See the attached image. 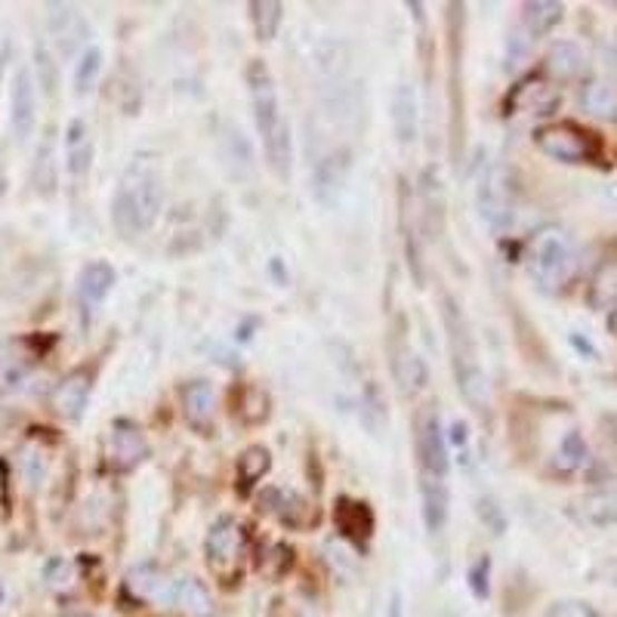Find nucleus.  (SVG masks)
<instances>
[{"mask_svg":"<svg viewBox=\"0 0 617 617\" xmlns=\"http://www.w3.org/2000/svg\"><path fill=\"white\" fill-rule=\"evenodd\" d=\"M251 22L259 41H272L284 22V3L278 0H254L251 3Z\"/></svg>","mask_w":617,"mask_h":617,"instance_id":"nucleus-26","label":"nucleus"},{"mask_svg":"<svg viewBox=\"0 0 617 617\" xmlns=\"http://www.w3.org/2000/svg\"><path fill=\"white\" fill-rule=\"evenodd\" d=\"M62 617H94V615H87V611H66Z\"/></svg>","mask_w":617,"mask_h":617,"instance_id":"nucleus-40","label":"nucleus"},{"mask_svg":"<svg viewBox=\"0 0 617 617\" xmlns=\"http://www.w3.org/2000/svg\"><path fill=\"white\" fill-rule=\"evenodd\" d=\"M99 75H102V50L99 47H87L78 59V66H75V94L87 96L99 81Z\"/></svg>","mask_w":617,"mask_h":617,"instance_id":"nucleus-28","label":"nucleus"},{"mask_svg":"<svg viewBox=\"0 0 617 617\" xmlns=\"http://www.w3.org/2000/svg\"><path fill=\"white\" fill-rule=\"evenodd\" d=\"M535 146L559 164H592L599 158V143L590 130L571 121L543 124L535 130Z\"/></svg>","mask_w":617,"mask_h":617,"instance_id":"nucleus-6","label":"nucleus"},{"mask_svg":"<svg viewBox=\"0 0 617 617\" xmlns=\"http://www.w3.org/2000/svg\"><path fill=\"white\" fill-rule=\"evenodd\" d=\"M580 68H584V53H580V47L571 41H559L552 43L550 56H547V71H550L552 78H559V81H571L580 75Z\"/></svg>","mask_w":617,"mask_h":617,"instance_id":"nucleus-25","label":"nucleus"},{"mask_svg":"<svg viewBox=\"0 0 617 617\" xmlns=\"http://www.w3.org/2000/svg\"><path fill=\"white\" fill-rule=\"evenodd\" d=\"M0 603H3V587H0Z\"/></svg>","mask_w":617,"mask_h":617,"instance_id":"nucleus-41","label":"nucleus"},{"mask_svg":"<svg viewBox=\"0 0 617 617\" xmlns=\"http://www.w3.org/2000/svg\"><path fill=\"white\" fill-rule=\"evenodd\" d=\"M272 470V454H268V448L263 444H251V448H244L242 457H238V484H242V491H251L254 484H259Z\"/></svg>","mask_w":617,"mask_h":617,"instance_id":"nucleus-23","label":"nucleus"},{"mask_svg":"<svg viewBox=\"0 0 617 617\" xmlns=\"http://www.w3.org/2000/svg\"><path fill=\"white\" fill-rule=\"evenodd\" d=\"M417 463H420V479H442L448 482V439H444L442 423H439V411H423L417 417Z\"/></svg>","mask_w":617,"mask_h":617,"instance_id":"nucleus-7","label":"nucleus"},{"mask_svg":"<svg viewBox=\"0 0 617 617\" xmlns=\"http://www.w3.org/2000/svg\"><path fill=\"white\" fill-rule=\"evenodd\" d=\"M244 78H247L256 134L263 139V151H266L268 167H272V174L278 176V179H291L294 143H291V124L284 118L275 78H272V71H268V66L263 59H251Z\"/></svg>","mask_w":617,"mask_h":617,"instance_id":"nucleus-1","label":"nucleus"},{"mask_svg":"<svg viewBox=\"0 0 617 617\" xmlns=\"http://www.w3.org/2000/svg\"><path fill=\"white\" fill-rule=\"evenodd\" d=\"M547 617H599L590 605L580 603V599H562V603H552Z\"/></svg>","mask_w":617,"mask_h":617,"instance_id":"nucleus-34","label":"nucleus"},{"mask_svg":"<svg viewBox=\"0 0 617 617\" xmlns=\"http://www.w3.org/2000/svg\"><path fill=\"white\" fill-rule=\"evenodd\" d=\"M442 322L444 334H448V352H451L457 390H460L463 402L470 404L476 414L488 417V411H491L488 376H484L482 362H479V350H476V340H472L470 322H467L463 308L454 303V296H442Z\"/></svg>","mask_w":617,"mask_h":617,"instance_id":"nucleus-2","label":"nucleus"},{"mask_svg":"<svg viewBox=\"0 0 617 617\" xmlns=\"http://www.w3.org/2000/svg\"><path fill=\"white\" fill-rule=\"evenodd\" d=\"M127 592L139 599V603L155 605H174L176 584H170V577L164 575L161 568L155 565H139L127 575Z\"/></svg>","mask_w":617,"mask_h":617,"instance_id":"nucleus-13","label":"nucleus"},{"mask_svg":"<svg viewBox=\"0 0 617 617\" xmlns=\"http://www.w3.org/2000/svg\"><path fill=\"white\" fill-rule=\"evenodd\" d=\"M580 102L584 108L596 115V118H605V121H617V87L608 81H590L580 94Z\"/></svg>","mask_w":617,"mask_h":617,"instance_id":"nucleus-24","label":"nucleus"},{"mask_svg":"<svg viewBox=\"0 0 617 617\" xmlns=\"http://www.w3.org/2000/svg\"><path fill=\"white\" fill-rule=\"evenodd\" d=\"M516 207H519V183L510 167L503 164L484 167L476 183V210L484 226L507 232L516 223Z\"/></svg>","mask_w":617,"mask_h":617,"instance_id":"nucleus-5","label":"nucleus"},{"mask_svg":"<svg viewBox=\"0 0 617 617\" xmlns=\"http://www.w3.org/2000/svg\"><path fill=\"white\" fill-rule=\"evenodd\" d=\"M577 256L571 242L565 238L562 232L547 228L540 232L531 244V256H528V272L535 284L543 294H559L565 291L571 278H575Z\"/></svg>","mask_w":617,"mask_h":617,"instance_id":"nucleus-4","label":"nucleus"},{"mask_svg":"<svg viewBox=\"0 0 617 617\" xmlns=\"http://www.w3.org/2000/svg\"><path fill=\"white\" fill-rule=\"evenodd\" d=\"M559 90L543 78H528L507 96V108L512 115H552L559 108Z\"/></svg>","mask_w":617,"mask_h":617,"instance_id":"nucleus-12","label":"nucleus"},{"mask_svg":"<svg viewBox=\"0 0 617 617\" xmlns=\"http://www.w3.org/2000/svg\"><path fill=\"white\" fill-rule=\"evenodd\" d=\"M584 516L592 525H615L617 522V491H599L584 500Z\"/></svg>","mask_w":617,"mask_h":617,"instance_id":"nucleus-31","label":"nucleus"},{"mask_svg":"<svg viewBox=\"0 0 617 617\" xmlns=\"http://www.w3.org/2000/svg\"><path fill=\"white\" fill-rule=\"evenodd\" d=\"M392 374L402 383V392H417L427 386V364L404 343L402 331H399L395 343H392Z\"/></svg>","mask_w":617,"mask_h":617,"instance_id":"nucleus-17","label":"nucleus"},{"mask_svg":"<svg viewBox=\"0 0 617 617\" xmlns=\"http://www.w3.org/2000/svg\"><path fill=\"white\" fill-rule=\"evenodd\" d=\"M148 454V442L143 430L130 423V420H118L111 427V435H108V463L111 470L130 472L136 470Z\"/></svg>","mask_w":617,"mask_h":617,"instance_id":"nucleus-10","label":"nucleus"},{"mask_svg":"<svg viewBox=\"0 0 617 617\" xmlns=\"http://www.w3.org/2000/svg\"><path fill=\"white\" fill-rule=\"evenodd\" d=\"M47 584L50 587H68L71 584V577H75V568L66 559H53V562H47Z\"/></svg>","mask_w":617,"mask_h":617,"instance_id":"nucleus-36","label":"nucleus"},{"mask_svg":"<svg viewBox=\"0 0 617 617\" xmlns=\"http://www.w3.org/2000/svg\"><path fill=\"white\" fill-rule=\"evenodd\" d=\"M565 7L556 0H531L522 7V26L528 38H543L562 22Z\"/></svg>","mask_w":617,"mask_h":617,"instance_id":"nucleus-21","label":"nucleus"},{"mask_svg":"<svg viewBox=\"0 0 617 617\" xmlns=\"http://www.w3.org/2000/svg\"><path fill=\"white\" fill-rule=\"evenodd\" d=\"M174 605L183 611V617H214V603L210 592L198 577H183L176 584Z\"/></svg>","mask_w":617,"mask_h":617,"instance_id":"nucleus-22","label":"nucleus"},{"mask_svg":"<svg viewBox=\"0 0 617 617\" xmlns=\"http://www.w3.org/2000/svg\"><path fill=\"white\" fill-rule=\"evenodd\" d=\"M183 411H186V420L195 430H207L214 423L216 411L214 383L210 380H192L183 390Z\"/></svg>","mask_w":617,"mask_h":617,"instance_id":"nucleus-19","label":"nucleus"},{"mask_svg":"<svg viewBox=\"0 0 617 617\" xmlns=\"http://www.w3.org/2000/svg\"><path fill=\"white\" fill-rule=\"evenodd\" d=\"M164 210V183L151 167H130L111 198V223L124 238H139Z\"/></svg>","mask_w":617,"mask_h":617,"instance_id":"nucleus-3","label":"nucleus"},{"mask_svg":"<svg viewBox=\"0 0 617 617\" xmlns=\"http://www.w3.org/2000/svg\"><path fill=\"white\" fill-rule=\"evenodd\" d=\"M590 303L599 308L617 306V259H608L596 268L590 282Z\"/></svg>","mask_w":617,"mask_h":617,"instance_id":"nucleus-27","label":"nucleus"},{"mask_svg":"<svg viewBox=\"0 0 617 617\" xmlns=\"http://www.w3.org/2000/svg\"><path fill=\"white\" fill-rule=\"evenodd\" d=\"M334 525L343 537H350L355 543H364L374 535V512L364 500L355 497H340L334 507Z\"/></svg>","mask_w":617,"mask_h":617,"instance_id":"nucleus-15","label":"nucleus"},{"mask_svg":"<svg viewBox=\"0 0 617 617\" xmlns=\"http://www.w3.org/2000/svg\"><path fill=\"white\" fill-rule=\"evenodd\" d=\"M43 470H47V460H43L41 451H38V448L26 451V457H22V472H26V479L31 488H38V482L43 479Z\"/></svg>","mask_w":617,"mask_h":617,"instance_id":"nucleus-35","label":"nucleus"},{"mask_svg":"<svg viewBox=\"0 0 617 617\" xmlns=\"http://www.w3.org/2000/svg\"><path fill=\"white\" fill-rule=\"evenodd\" d=\"M66 167L75 179L87 176L94 167V136H90V127L81 118L68 124L66 130Z\"/></svg>","mask_w":617,"mask_h":617,"instance_id":"nucleus-18","label":"nucleus"},{"mask_svg":"<svg viewBox=\"0 0 617 617\" xmlns=\"http://www.w3.org/2000/svg\"><path fill=\"white\" fill-rule=\"evenodd\" d=\"M90 390H94V376L90 371H71L66 374L50 392V404H53V411L59 417H66V420H78L84 414V408H87V399H90Z\"/></svg>","mask_w":617,"mask_h":617,"instance_id":"nucleus-11","label":"nucleus"},{"mask_svg":"<svg viewBox=\"0 0 617 617\" xmlns=\"http://www.w3.org/2000/svg\"><path fill=\"white\" fill-rule=\"evenodd\" d=\"M28 376V362L22 355H0V395L16 392Z\"/></svg>","mask_w":617,"mask_h":617,"instance_id":"nucleus-32","label":"nucleus"},{"mask_svg":"<svg viewBox=\"0 0 617 617\" xmlns=\"http://www.w3.org/2000/svg\"><path fill=\"white\" fill-rule=\"evenodd\" d=\"M235 417H242L247 427H256L268 417V395L256 386H247V390L238 395V408H235Z\"/></svg>","mask_w":617,"mask_h":617,"instance_id":"nucleus-29","label":"nucleus"},{"mask_svg":"<svg viewBox=\"0 0 617 617\" xmlns=\"http://www.w3.org/2000/svg\"><path fill=\"white\" fill-rule=\"evenodd\" d=\"M390 617H404V608H402V592H392Z\"/></svg>","mask_w":617,"mask_h":617,"instance_id":"nucleus-38","label":"nucleus"},{"mask_svg":"<svg viewBox=\"0 0 617 617\" xmlns=\"http://www.w3.org/2000/svg\"><path fill=\"white\" fill-rule=\"evenodd\" d=\"M608 331H611V334L617 336V306L611 308V312H608Z\"/></svg>","mask_w":617,"mask_h":617,"instance_id":"nucleus-39","label":"nucleus"},{"mask_svg":"<svg viewBox=\"0 0 617 617\" xmlns=\"http://www.w3.org/2000/svg\"><path fill=\"white\" fill-rule=\"evenodd\" d=\"M35 62H38V75H41V87L47 90V94H53V90H56L53 59H50V53H47L43 47H38V50H35Z\"/></svg>","mask_w":617,"mask_h":617,"instance_id":"nucleus-37","label":"nucleus"},{"mask_svg":"<svg viewBox=\"0 0 617 617\" xmlns=\"http://www.w3.org/2000/svg\"><path fill=\"white\" fill-rule=\"evenodd\" d=\"M417 124H420V111H417L414 87L402 81L392 94V130H395L399 146H414Z\"/></svg>","mask_w":617,"mask_h":617,"instance_id":"nucleus-16","label":"nucleus"},{"mask_svg":"<svg viewBox=\"0 0 617 617\" xmlns=\"http://www.w3.org/2000/svg\"><path fill=\"white\" fill-rule=\"evenodd\" d=\"M244 543H247V535L244 528L232 516H223L219 522L210 528L207 535V543H204V556H207V565L210 571L228 580V577L238 571V562L244 556Z\"/></svg>","mask_w":617,"mask_h":617,"instance_id":"nucleus-8","label":"nucleus"},{"mask_svg":"<svg viewBox=\"0 0 617 617\" xmlns=\"http://www.w3.org/2000/svg\"><path fill=\"white\" fill-rule=\"evenodd\" d=\"M38 124V90H35V78L28 68H19L10 87V127L19 143H26L35 134Z\"/></svg>","mask_w":617,"mask_h":617,"instance_id":"nucleus-9","label":"nucleus"},{"mask_svg":"<svg viewBox=\"0 0 617 617\" xmlns=\"http://www.w3.org/2000/svg\"><path fill=\"white\" fill-rule=\"evenodd\" d=\"M118 284V272L106 259H96V263H87L78 275V300L87 312H94L108 300V294L115 291Z\"/></svg>","mask_w":617,"mask_h":617,"instance_id":"nucleus-14","label":"nucleus"},{"mask_svg":"<svg viewBox=\"0 0 617 617\" xmlns=\"http://www.w3.org/2000/svg\"><path fill=\"white\" fill-rule=\"evenodd\" d=\"M488 577H491V559L482 556V559H476V565L470 568V590L476 599H488V592H491Z\"/></svg>","mask_w":617,"mask_h":617,"instance_id":"nucleus-33","label":"nucleus"},{"mask_svg":"<svg viewBox=\"0 0 617 617\" xmlns=\"http://www.w3.org/2000/svg\"><path fill=\"white\" fill-rule=\"evenodd\" d=\"M420 500H423V525L430 535H439L448 522V482L442 479H420Z\"/></svg>","mask_w":617,"mask_h":617,"instance_id":"nucleus-20","label":"nucleus"},{"mask_svg":"<svg viewBox=\"0 0 617 617\" xmlns=\"http://www.w3.org/2000/svg\"><path fill=\"white\" fill-rule=\"evenodd\" d=\"M587 457H590V451H587V442H584V435L571 430L562 439V444H559L556 463H559L565 472H575V470H580L584 463H587Z\"/></svg>","mask_w":617,"mask_h":617,"instance_id":"nucleus-30","label":"nucleus"}]
</instances>
